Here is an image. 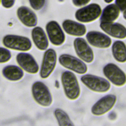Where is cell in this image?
<instances>
[{
  "mask_svg": "<svg viewBox=\"0 0 126 126\" xmlns=\"http://www.w3.org/2000/svg\"><path fill=\"white\" fill-rule=\"evenodd\" d=\"M112 53L114 59L118 62H126V45L122 40H116L112 44Z\"/></svg>",
  "mask_w": 126,
  "mask_h": 126,
  "instance_id": "ffe728a7",
  "label": "cell"
},
{
  "mask_svg": "<svg viewBox=\"0 0 126 126\" xmlns=\"http://www.w3.org/2000/svg\"><path fill=\"white\" fill-rule=\"evenodd\" d=\"M54 115L59 126H75L67 113L63 110L59 108L55 109Z\"/></svg>",
  "mask_w": 126,
  "mask_h": 126,
  "instance_id": "44dd1931",
  "label": "cell"
},
{
  "mask_svg": "<svg viewBox=\"0 0 126 126\" xmlns=\"http://www.w3.org/2000/svg\"><path fill=\"white\" fill-rule=\"evenodd\" d=\"M17 16L20 22L28 27H35L37 24L36 14L29 7L21 6L17 10Z\"/></svg>",
  "mask_w": 126,
  "mask_h": 126,
  "instance_id": "9a60e30c",
  "label": "cell"
},
{
  "mask_svg": "<svg viewBox=\"0 0 126 126\" xmlns=\"http://www.w3.org/2000/svg\"><path fill=\"white\" fill-rule=\"evenodd\" d=\"M11 58V53L6 48L0 47V63L8 62Z\"/></svg>",
  "mask_w": 126,
  "mask_h": 126,
  "instance_id": "7402d4cb",
  "label": "cell"
},
{
  "mask_svg": "<svg viewBox=\"0 0 126 126\" xmlns=\"http://www.w3.org/2000/svg\"><path fill=\"white\" fill-rule=\"evenodd\" d=\"M100 6L96 3H92L78 9L75 13L77 20L82 23H90L98 18L101 14Z\"/></svg>",
  "mask_w": 126,
  "mask_h": 126,
  "instance_id": "5b68a950",
  "label": "cell"
},
{
  "mask_svg": "<svg viewBox=\"0 0 126 126\" xmlns=\"http://www.w3.org/2000/svg\"><path fill=\"white\" fill-rule=\"evenodd\" d=\"M31 7L35 10L42 9L45 5V0H29Z\"/></svg>",
  "mask_w": 126,
  "mask_h": 126,
  "instance_id": "603a6c76",
  "label": "cell"
},
{
  "mask_svg": "<svg viewBox=\"0 0 126 126\" xmlns=\"http://www.w3.org/2000/svg\"><path fill=\"white\" fill-rule=\"evenodd\" d=\"M62 27L66 33L75 36H82L87 31L86 27L84 24L70 19L64 20L62 23Z\"/></svg>",
  "mask_w": 126,
  "mask_h": 126,
  "instance_id": "2e32d148",
  "label": "cell"
},
{
  "mask_svg": "<svg viewBox=\"0 0 126 126\" xmlns=\"http://www.w3.org/2000/svg\"><path fill=\"white\" fill-rule=\"evenodd\" d=\"M100 29L109 35L118 39L126 38V28L122 24L115 22H100Z\"/></svg>",
  "mask_w": 126,
  "mask_h": 126,
  "instance_id": "5bb4252c",
  "label": "cell"
},
{
  "mask_svg": "<svg viewBox=\"0 0 126 126\" xmlns=\"http://www.w3.org/2000/svg\"><path fill=\"white\" fill-rule=\"evenodd\" d=\"M123 17L126 20V10L123 12Z\"/></svg>",
  "mask_w": 126,
  "mask_h": 126,
  "instance_id": "83f0119b",
  "label": "cell"
},
{
  "mask_svg": "<svg viewBox=\"0 0 126 126\" xmlns=\"http://www.w3.org/2000/svg\"><path fill=\"white\" fill-rule=\"evenodd\" d=\"M45 28L48 38L52 44L60 46L64 43L65 39L64 33L57 21H49L46 24Z\"/></svg>",
  "mask_w": 126,
  "mask_h": 126,
  "instance_id": "8fae6325",
  "label": "cell"
},
{
  "mask_svg": "<svg viewBox=\"0 0 126 126\" xmlns=\"http://www.w3.org/2000/svg\"><path fill=\"white\" fill-rule=\"evenodd\" d=\"M76 54L80 59L86 63H91L94 60V53L87 41L83 38L77 37L73 41Z\"/></svg>",
  "mask_w": 126,
  "mask_h": 126,
  "instance_id": "9c48e42d",
  "label": "cell"
},
{
  "mask_svg": "<svg viewBox=\"0 0 126 126\" xmlns=\"http://www.w3.org/2000/svg\"><path fill=\"white\" fill-rule=\"evenodd\" d=\"M103 0L105 2H106L107 3H110L113 1V0Z\"/></svg>",
  "mask_w": 126,
  "mask_h": 126,
  "instance_id": "4316f807",
  "label": "cell"
},
{
  "mask_svg": "<svg viewBox=\"0 0 126 126\" xmlns=\"http://www.w3.org/2000/svg\"><path fill=\"white\" fill-rule=\"evenodd\" d=\"M120 10L114 3H110L105 6L100 16V22H114L119 16Z\"/></svg>",
  "mask_w": 126,
  "mask_h": 126,
  "instance_id": "ac0fdd59",
  "label": "cell"
},
{
  "mask_svg": "<svg viewBox=\"0 0 126 126\" xmlns=\"http://www.w3.org/2000/svg\"><path fill=\"white\" fill-rule=\"evenodd\" d=\"M86 37L89 43L96 48H107L112 43L111 38L100 32L90 31L87 33Z\"/></svg>",
  "mask_w": 126,
  "mask_h": 126,
  "instance_id": "4fadbf2b",
  "label": "cell"
},
{
  "mask_svg": "<svg viewBox=\"0 0 126 126\" xmlns=\"http://www.w3.org/2000/svg\"><path fill=\"white\" fill-rule=\"evenodd\" d=\"M121 12L126 10V0H115V3Z\"/></svg>",
  "mask_w": 126,
  "mask_h": 126,
  "instance_id": "cb8c5ba5",
  "label": "cell"
},
{
  "mask_svg": "<svg viewBox=\"0 0 126 126\" xmlns=\"http://www.w3.org/2000/svg\"><path fill=\"white\" fill-rule=\"evenodd\" d=\"M32 38L35 46L40 50H46L49 46V41L44 30L40 27H34L31 32Z\"/></svg>",
  "mask_w": 126,
  "mask_h": 126,
  "instance_id": "e0dca14e",
  "label": "cell"
},
{
  "mask_svg": "<svg viewBox=\"0 0 126 126\" xmlns=\"http://www.w3.org/2000/svg\"><path fill=\"white\" fill-rule=\"evenodd\" d=\"M16 0H1L2 6L5 8H11L15 4Z\"/></svg>",
  "mask_w": 126,
  "mask_h": 126,
  "instance_id": "d4e9b609",
  "label": "cell"
},
{
  "mask_svg": "<svg viewBox=\"0 0 126 126\" xmlns=\"http://www.w3.org/2000/svg\"><path fill=\"white\" fill-rule=\"evenodd\" d=\"M32 94L35 102L43 107L50 106L53 97L48 87L42 82H34L32 86Z\"/></svg>",
  "mask_w": 126,
  "mask_h": 126,
  "instance_id": "7a4b0ae2",
  "label": "cell"
},
{
  "mask_svg": "<svg viewBox=\"0 0 126 126\" xmlns=\"http://www.w3.org/2000/svg\"><path fill=\"white\" fill-rule=\"evenodd\" d=\"M82 83L90 90L100 93H106L111 88L109 81L104 78L93 74H87L81 77Z\"/></svg>",
  "mask_w": 126,
  "mask_h": 126,
  "instance_id": "3957f363",
  "label": "cell"
},
{
  "mask_svg": "<svg viewBox=\"0 0 126 126\" xmlns=\"http://www.w3.org/2000/svg\"><path fill=\"white\" fill-rule=\"evenodd\" d=\"M61 82L66 97L70 100H75L80 96L81 90L77 77L70 71H63L61 75Z\"/></svg>",
  "mask_w": 126,
  "mask_h": 126,
  "instance_id": "6da1fadb",
  "label": "cell"
},
{
  "mask_svg": "<svg viewBox=\"0 0 126 126\" xmlns=\"http://www.w3.org/2000/svg\"><path fill=\"white\" fill-rule=\"evenodd\" d=\"M3 76L8 80L17 81L21 80L24 75L23 70L16 65H7L2 70Z\"/></svg>",
  "mask_w": 126,
  "mask_h": 126,
  "instance_id": "d6986e66",
  "label": "cell"
},
{
  "mask_svg": "<svg viewBox=\"0 0 126 126\" xmlns=\"http://www.w3.org/2000/svg\"><path fill=\"white\" fill-rule=\"evenodd\" d=\"M117 99V96L112 94L103 96L93 105L91 108L92 113L97 116L106 114L114 107Z\"/></svg>",
  "mask_w": 126,
  "mask_h": 126,
  "instance_id": "30bf717a",
  "label": "cell"
},
{
  "mask_svg": "<svg viewBox=\"0 0 126 126\" xmlns=\"http://www.w3.org/2000/svg\"><path fill=\"white\" fill-rule=\"evenodd\" d=\"M16 60L20 67L29 73L35 74L39 70L36 61L30 53L25 52H20L17 55Z\"/></svg>",
  "mask_w": 126,
  "mask_h": 126,
  "instance_id": "7c38bea8",
  "label": "cell"
},
{
  "mask_svg": "<svg viewBox=\"0 0 126 126\" xmlns=\"http://www.w3.org/2000/svg\"><path fill=\"white\" fill-rule=\"evenodd\" d=\"M103 73L109 81L116 86L122 87L126 83V73L113 63L106 64L103 68Z\"/></svg>",
  "mask_w": 126,
  "mask_h": 126,
  "instance_id": "52a82bcc",
  "label": "cell"
},
{
  "mask_svg": "<svg viewBox=\"0 0 126 126\" xmlns=\"http://www.w3.org/2000/svg\"><path fill=\"white\" fill-rule=\"evenodd\" d=\"M59 62L64 68L78 74H84L88 70L87 66L84 62L69 54L61 55L59 57Z\"/></svg>",
  "mask_w": 126,
  "mask_h": 126,
  "instance_id": "8992f818",
  "label": "cell"
},
{
  "mask_svg": "<svg viewBox=\"0 0 126 126\" xmlns=\"http://www.w3.org/2000/svg\"><path fill=\"white\" fill-rule=\"evenodd\" d=\"M2 43L7 48L22 52L29 51L32 47L28 37L15 34L5 35L2 38Z\"/></svg>",
  "mask_w": 126,
  "mask_h": 126,
  "instance_id": "277c9868",
  "label": "cell"
},
{
  "mask_svg": "<svg viewBox=\"0 0 126 126\" xmlns=\"http://www.w3.org/2000/svg\"><path fill=\"white\" fill-rule=\"evenodd\" d=\"M91 0H72L73 4L77 7H81L87 5Z\"/></svg>",
  "mask_w": 126,
  "mask_h": 126,
  "instance_id": "484cf974",
  "label": "cell"
},
{
  "mask_svg": "<svg viewBox=\"0 0 126 126\" xmlns=\"http://www.w3.org/2000/svg\"><path fill=\"white\" fill-rule=\"evenodd\" d=\"M57 61V53L54 49L49 48L45 50L39 69V75L41 78L46 79L52 74L56 67Z\"/></svg>",
  "mask_w": 126,
  "mask_h": 126,
  "instance_id": "ba28073f",
  "label": "cell"
},
{
  "mask_svg": "<svg viewBox=\"0 0 126 126\" xmlns=\"http://www.w3.org/2000/svg\"></svg>",
  "mask_w": 126,
  "mask_h": 126,
  "instance_id": "f1b7e54d",
  "label": "cell"
}]
</instances>
